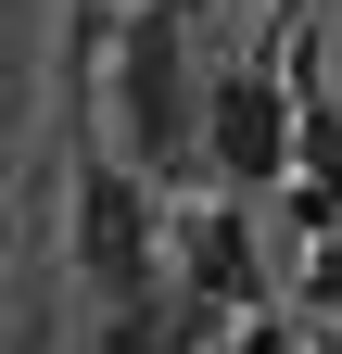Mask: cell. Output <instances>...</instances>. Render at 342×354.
I'll return each mask as SVG.
<instances>
[{
  "instance_id": "6da1fadb",
  "label": "cell",
  "mask_w": 342,
  "mask_h": 354,
  "mask_svg": "<svg viewBox=\"0 0 342 354\" xmlns=\"http://www.w3.org/2000/svg\"><path fill=\"white\" fill-rule=\"evenodd\" d=\"M216 127H228V165H267V152H279V127H267V102H253V88H228Z\"/></svg>"
},
{
  "instance_id": "7a4b0ae2",
  "label": "cell",
  "mask_w": 342,
  "mask_h": 354,
  "mask_svg": "<svg viewBox=\"0 0 342 354\" xmlns=\"http://www.w3.org/2000/svg\"><path fill=\"white\" fill-rule=\"evenodd\" d=\"M89 253H102V266H127V253H140V228H127V190H102V203H89Z\"/></svg>"
}]
</instances>
